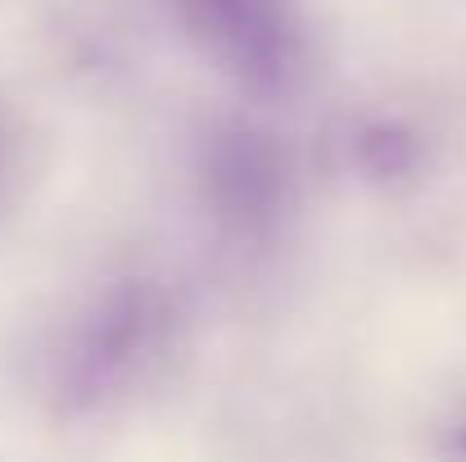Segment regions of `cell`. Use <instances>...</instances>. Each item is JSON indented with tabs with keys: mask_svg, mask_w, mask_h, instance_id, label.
<instances>
[{
	"mask_svg": "<svg viewBox=\"0 0 466 462\" xmlns=\"http://www.w3.org/2000/svg\"><path fill=\"white\" fill-rule=\"evenodd\" d=\"M186 313L155 277L105 286L68 326L59 349V399L68 413H109L132 404L172 367Z\"/></svg>",
	"mask_w": 466,
	"mask_h": 462,
	"instance_id": "cell-1",
	"label": "cell"
},
{
	"mask_svg": "<svg viewBox=\"0 0 466 462\" xmlns=\"http://www.w3.org/2000/svg\"><path fill=\"white\" fill-rule=\"evenodd\" d=\"M195 186L208 218L236 241H268L299 204L295 154L258 123H218L195 154Z\"/></svg>",
	"mask_w": 466,
	"mask_h": 462,
	"instance_id": "cell-2",
	"label": "cell"
},
{
	"mask_svg": "<svg viewBox=\"0 0 466 462\" xmlns=\"http://www.w3.org/2000/svg\"><path fill=\"white\" fill-rule=\"evenodd\" d=\"M199 46L249 91H290L304 73V36L286 0H181Z\"/></svg>",
	"mask_w": 466,
	"mask_h": 462,
	"instance_id": "cell-3",
	"label": "cell"
},
{
	"mask_svg": "<svg viewBox=\"0 0 466 462\" xmlns=\"http://www.w3.org/2000/svg\"><path fill=\"white\" fill-rule=\"evenodd\" d=\"M449 458L453 462H466V426L453 431V445H449Z\"/></svg>",
	"mask_w": 466,
	"mask_h": 462,
	"instance_id": "cell-4",
	"label": "cell"
}]
</instances>
